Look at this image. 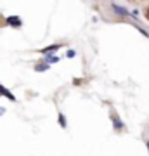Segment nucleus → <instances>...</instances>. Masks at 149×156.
Listing matches in <instances>:
<instances>
[{
	"instance_id": "1a4fd4ad",
	"label": "nucleus",
	"mask_w": 149,
	"mask_h": 156,
	"mask_svg": "<svg viewBox=\"0 0 149 156\" xmlns=\"http://www.w3.org/2000/svg\"><path fill=\"white\" fill-rule=\"evenodd\" d=\"M76 56V52H75V50H68L66 52V57H75Z\"/></svg>"
},
{
	"instance_id": "39448f33",
	"label": "nucleus",
	"mask_w": 149,
	"mask_h": 156,
	"mask_svg": "<svg viewBox=\"0 0 149 156\" xmlns=\"http://www.w3.org/2000/svg\"><path fill=\"white\" fill-rule=\"evenodd\" d=\"M57 49H61V44H54V45H49V47H45L42 49V54H47V52H57Z\"/></svg>"
},
{
	"instance_id": "9b49d317",
	"label": "nucleus",
	"mask_w": 149,
	"mask_h": 156,
	"mask_svg": "<svg viewBox=\"0 0 149 156\" xmlns=\"http://www.w3.org/2000/svg\"><path fill=\"white\" fill-rule=\"evenodd\" d=\"M147 151H149V142H147Z\"/></svg>"
},
{
	"instance_id": "423d86ee",
	"label": "nucleus",
	"mask_w": 149,
	"mask_h": 156,
	"mask_svg": "<svg viewBox=\"0 0 149 156\" xmlns=\"http://www.w3.org/2000/svg\"><path fill=\"white\" fill-rule=\"evenodd\" d=\"M0 94H2V95H5V97H7L9 101H16V97H14V95H12L11 92H9V90H7L5 87H4V85H0Z\"/></svg>"
},
{
	"instance_id": "7ed1b4c3",
	"label": "nucleus",
	"mask_w": 149,
	"mask_h": 156,
	"mask_svg": "<svg viewBox=\"0 0 149 156\" xmlns=\"http://www.w3.org/2000/svg\"><path fill=\"white\" fill-rule=\"evenodd\" d=\"M44 56H45V62H47V64H55V62H59V57L54 56V52H47Z\"/></svg>"
},
{
	"instance_id": "9d476101",
	"label": "nucleus",
	"mask_w": 149,
	"mask_h": 156,
	"mask_svg": "<svg viewBox=\"0 0 149 156\" xmlns=\"http://www.w3.org/2000/svg\"><path fill=\"white\" fill-rule=\"evenodd\" d=\"M146 16H147V19H149V7L146 9Z\"/></svg>"
},
{
	"instance_id": "20e7f679",
	"label": "nucleus",
	"mask_w": 149,
	"mask_h": 156,
	"mask_svg": "<svg viewBox=\"0 0 149 156\" xmlns=\"http://www.w3.org/2000/svg\"><path fill=\"white\" fill-rule=\"evenodd\" d=\"M111 120H113V128H115V130H122L123 128V122H120V118L116 116V115H113Z\"/></svg>"
},
{
	"instance_id": "0eeeda50",
	"label": "nucleus",
	"mask_w": 149,
	"mask_h": 156,
	"mask_svg": "<svg viewBox=\"0 0 149 156\" xmlns=\"http://www.w3.org/2000/svg\"><path fill=\"white\" fill-rule=\"evenodd\" d=\"M57 122H59V125H61V128H68V123H66V116H64L62 113H59V116H57Z\"/></svg>"
},
{
	"instance_id": "6e6552de",
	"label": "nucleus",
	"mask_w": 149,
	"mask_h": 156,
	"mask_svg": "<svg viewBox=\"0 0 149 156\" xmlns=\"http://www.w3.org/2000/svg\"><path fill=\"white\" fill-rule=\"evenodd\" d=\"M49 66H50V64H47V62H45V64H37V66H35V71H37V73L47 71V69H49Z\"/></svg>"
},
{
	"instance_id": "f03ea898",
	"label": "nucleus",
	"mask_w": 149,
	"mask_h": 156,
	"mask_svg": "<svg viewBox=\"0 0 149 156\" xmlns=\"http://www.w3.org/2000/svg\"><path fill=\"white\" fill-rule=\"evenodd\" d=\"M111 9H113V12H115V14H118V16H128V11L127 9H125V7H122V5H118V4H113V5H111Z\"/></svg>"
},
{
	"instance_id": "f257e3e1",
	"label": "nucleus",
	"mask_w": 149,
	"mask_h": 156,
	"mask_svg": "<svg viewBox=\"0 0 149 156\" xmlns=\"http://www.w3.org/2000/svg\"><path fill=\"white\" fill-rule=\"evenodd\" d=\"M5 23L9 24V26H14V28H21L23 26V21H21V17L19 16H9L5 19Z\"/></svg>"
}]
</instances>
